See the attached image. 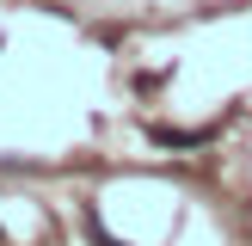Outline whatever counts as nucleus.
I'll return each mask as SVG.
<instances>
[{"label":"nucleus","mask_w":252,"mask_h":246,"mask_svg":"<svg viewBox=\"0 0 252 246\" xmlns=\"http://www.w3.org/2000/svg\"><path fill=\"white\" fill-rule=\"evenodd\" d=\"M148 142L154 148H203V142H216V129H172V123H154Z\"/></svg>","instance_id":"f257e3e1"},{"label":"nucleus","mask_w":252,"mask_h":246,"mask_svg":"<svg viewBox=\"0 0 252 246\" xmlns=\"http://www.w3.org/2000/svg\"><path fill=\"white\" fill-rule=\"evenodd\" d=\"M86 234H93V240H98V246H123V240H117V234H111V228H105V221H98V215H93V209H86Z\"/></svg>","instance_id":"f03ea898"}]
</instances>
